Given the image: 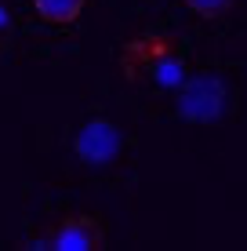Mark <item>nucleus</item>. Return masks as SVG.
<instances>
[{
	"label": "nucleus",
	"instance_id": "nucleus-1",
	"mask_svg": "<svg viewBox=\"0 0 247 251\" xmlns=\"http://www.w3.org/2000/svg\"><path fill=\"white\" fill-rule=\"evenodd\" d=\"M116 69L127 84L138 88H160V91H175L185 80V58L182 44L175 33H138V37L124 40Z\"/></svg>",
	"mask_w": 247,
	"mask_h": 251
},
{
	"label": "nucleus",
	"instance_id": "nucleus-2",
	"mask_svg": "<svg viewBox=\"0 0 247 251\" xmlns=\"http://www.w3.org/2000/svg\"><path fill=\"white\" fill-rule=\"evenodd\" d=\"M22 248H37V251H102L106 248V226L98 215H84V211H69L58 222L44 226L40 233L22 240Z\"/></svg>",
	"mask_w": 247,
	"mask_h": 251
},
{
	"label": "nucleus",
	"instance_id": "nucleus-3",
	"mask_svg": "<svg viewBox=\"0 0 247 251\" xmlns=\"http://www.w3.org/2000/svg\"><path fill=\"white\" fill-rule=\"evenodd\" d=\"M178 113L185 120H215L225 109V88L218 76H185L178 88Z\"/></svg>",
	"mask_w": 247,
	"mask_h": 251
},
{
	"label": "nucleus",
	"instance_id": "nucleus-4",
	"mask_svg": "<svg viewBox=\"0 0 247 251\" xmlns=\"http://www.w3.org/2000/svg\"><path fill=\"white\" fill-rule=\"evenodd\" d=\"M120 146H124L120 127H116L113 120H106V117L88 120V124L76 131V138H73L76 157H80L84 164H91V168H102V164H109L116 153H120Z\"/></svg>",
	"mask_w": 247,
	"mask_h": 251
},
{
	"label": "nucleus",
	"instance_id": "nucleus-5",
	"mask_svg": "<svg viewBox=\"0 0 247 251\" xmlns=\"http://www.w3.org/2000/svg\"><path fill=\"white\" fill-rule=\"evenodd\" d=\"M88 0H33V11L47 25H73L84 15Z\"/></svg>",
	"mask_w": 247,
	"mask_h": 251
},
{
	"label": "nucleus",
	"instance_id": "nucleus-6",
	"mask_svg": "<svg viewBox=\"0 0 247 251\" xmlns=\"http://www.w3.org/2000/svg\"><path fill=\"white\" fill-rule=\"evenodd\" d=\"M185 7H189L197 19H222V15L233 11L236 0H182Z\"/></svg>",
	"mask_w": 247,
	"mask_h": 251
},
{
	"label": "nucleus",
	"instance_id": "nucleus-7",
	"mask_svg": "<svg viewBox=\"0 0 247 251\" xmlns=\"http://www.w3.org/2000/svg\"><path fill=\"white\" fill-rule=\"evenodd\" d=\"M11 37H15V22H11V11H7V7L0 4V58L7 55V48H11Z\"/></svg>",
	"mask_w": 247,
	"mask_h": 251
}]
</instances>
